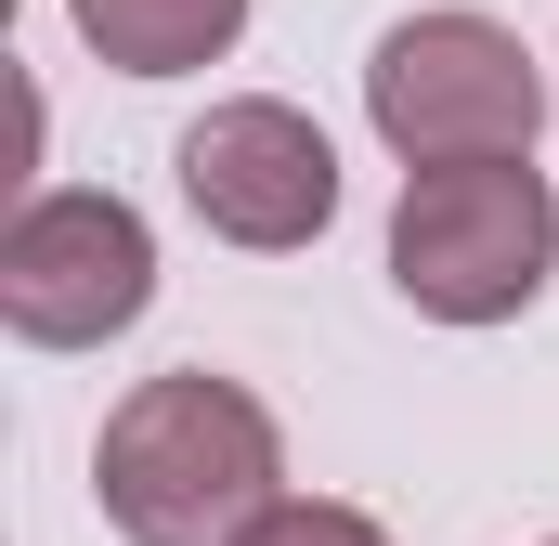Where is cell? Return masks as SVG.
<instances>
[{"label": "cell", "instance_id": "cell-1", "mask_svg": "<svg viewBox=\"0 0 559 546\" xmlns=\"http://www.w3.org/2000/svg\"><path fill=\"white\" fill-rule=\"evenodd\" d=\"M274 482H286V442L261 416V391H235L209 365L143 378L92 442V495L131 546H235L274 508Z\"/></svg>", "mask_w": 559, "mask_h": 546}, {"label": "cell", "instance_id": "cell-2", "mask_svg": "<svg viewBox=\"0 0 559 546\" xmlns=\"http://www.w3.org/2000/svg\"><path fill=\"white\" fill-rule=\"evenodd\" d=\"M559 273V195L521 156H455V169H404L391 209V286L429 325H508L534 312Z\"/></svg>", "mask_w": 559, "mask_h": 546}, {"label": "cell", "instance_id": "cell-3", "mask_svg": "<svg viewBox=\"0 0 559 546\" xmlns=\"http://www.w3.org/2000/svg\"><path fill=\"white\" fill-rule=\"evenodd\" d=\"M365 118L404 169H455V156H534L547 131V79L521 52V26L495 13H404L365 52Z\"/></svg>", "mask_w": 559, "mask_h": 546}, {"label": "cell", "instance_id": "cell-4", "mask_svg": "<svg viewBox=\"0 0 559 546\" xmlns=\"http://www.w3.org/2000/svg\"><path fill=\"white\" fill-rule=\"evenodd\" d=\"M143 299H156V235H143L131 195L66 182V195L13 209V235H0V325L26 352H105Z\"/></svg>", "mask_w": 559, "mask_h": 546}, {"label": "cell", "instance_id": "cell-5", "mask_svg": "<svg viewBox=\"0 0 559 546\" xmlns=\"http://www.w3.org/2000/svg\"><path fill=\"white\" fill-rule=\"evenodd\" d=\"M182 195H195V222L222 248H312L338 222V143L299 105H274V92L209 105L182 131Z\"/></svg>", "mask_w": 559, "mask_h": 546}, {"label": "cell", "instance_id": "cell-6", "mask_svg": "<svg viewBox=\"0 0 559 546\" xmlns=\"http://www.w3.org/2000/svg\"><path fill=\"white\" fill-rule=\"evenodd\" d=\"M66 26L118 66V79H182V66H222L248 0H66Z\"/></svg>", "mask_w": 559, "mask_h": 546}, {"label": "cell", "instance_id": "cell-7", "mask_svg": "<svg viewBox=\"0 0 559 546\" xmlns=\"http://www.w3.org/2000/svg\"><path fill=\"white\" fill-rule=\"evenodd\" d=\"M235 546H391V534H378L365 508H338V495H274Z\"/></svg>", "mask_w": 559, "mask_h": 546}]
</instances>
